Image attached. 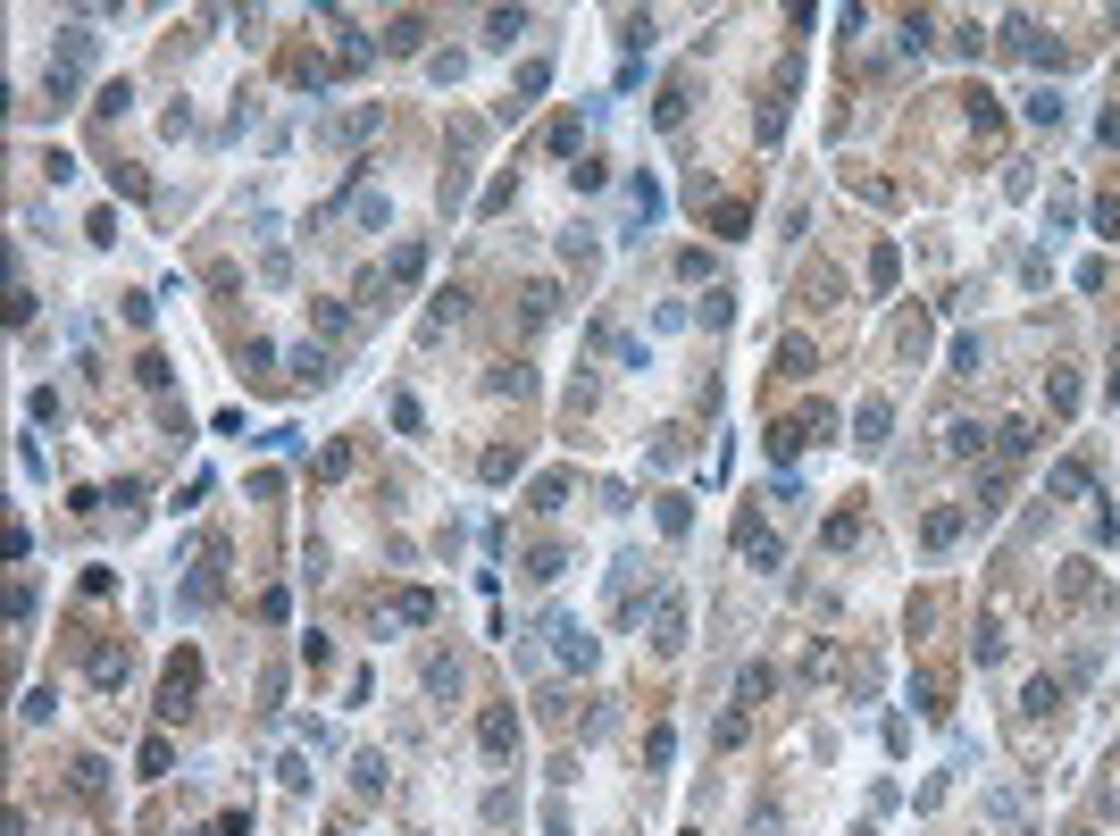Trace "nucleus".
Here are the masks:
<instances>
[{
    "label": "nucleus",
    "mask_w": 1120,
    "mask_h": 836,
    "mask_svg": "<svg viewBox=\"0 0 1120 836\" xmlns=\"http://www.w3.org/2000/svg\"><path fill=\"white\" fill-rule=\"evenodd\" d=\"M293 377H301V385H326V377H335V368H326V352L310 343V352H293Z\"/></svg>",
    "instance_id": "nucleus-20"
},
{
    "label": "nucleus",
    "mask_w": 1120,
    "mask_h": 836,
    "mask_svg": "<svg viewBox=\"0 0 1120 836\" xmlns=\"http://www.w3.org/2000/svg\"><path fill=\"white\" fill-rule=\"evenodd\" d=\"M126 669H134V653H126V644H109V653L92 661V686H126Z\"/></svg>",
    "instance_id": "nucleus-8"
},
{
    "label": "nucleus",
    "mask_w": 1120,
    "mask_h": 836,
    "mask_svg": "<svg viewBox=\"0 0 1120 836\" xmlns=\"http://www.w3.org/2000/svg\"><path fill=\"white\" fill-rule=\"evenodd\" d=\"M886 427H895V410H886L878 393H870V402L853 410V444H861V452H878V444H886Z\"/></svg>",
    "instance_id": "nucleus-3"
},
{
    "label": "nucleus",
    "mask_w": 1120,
    "mask_h": 836,
    "mask_svg": "<svg viewBox=\"0 0 1120 836\" xmlns=\"http://www.w3.org/2000/svg\"><path fill=\"white\" fill-rule=\"evenodd\" d=\"M193 686H201V653H176V661H168V678H159V711H168V719H184Z\"/></svg>",
    "instance_id": "nucleus-1"
},
{
    "label": "nucleus",
    "mask_w": 1120,
    "mask_h": 836,
    "mask_svg": "<svg viewBox=\"0 0 1120 836\" xmlns=\"http://www.w3.org/2000/svg\"><path fill=\"white\" fill-rule=\"evenodd\" d=\"M1029 118L1037 126H1062V92H1029Z\"/></svg>",
    "instance_id": "nucleus-26"
},
{
    "label": "nucleus",
    "mask_w": 1120,
    "mask_h": 836,
    "mask_svg": "<svg viewBox=\"0 0 1120 836\" xmlns=\"http://www.w3.org/2000/svg\"><path fill=\"white\" fill-rule=\"evenodd\" d=\"M485 820L510 828V820H519V795H510V786H494V795H485Z\"/></svg>",
    "instance_id": "nucleus-24"
},
{
    "label": "nucleus",
    "mask_w": 1120,
    "mask_h": 836,
    "mask_svg": "<svg viewBox=\"0 0 1120 836\" xmlns=\"http://www.w3.org/2000/svg\"><path fill=\"white\" fill-rule=\"evenodd\" d=\"M519 34H527L519 9H494V17H485V42H519Z\"/></svg>",
    "instance_id": "nucleus-17"
},
{
    "label": "nucleus",
    "mask_w": 1120,
    "mask_h": 836,
    "mask_svg": "<svg viewBox=\"0 0 1120 836\" xmlns=\"http://www.w3.org/2000/svg\"><path fill=\"white\" fill-rule=\"evenodd\" d=\"M1003 494H1012V469H987V485H978V502L1003 510Z\"/></svg>",
    "instance_id": "nucleus-31"
},
{
    "label": "nucleus",
    "mask_w": 1120,
    "mask_h": 836,
    "mask_svg": "<svg viewBox=\"0 0 1120 836\" xmlns=\"http://www.w3.org/2000/svg\"><path fill=\"white\" fill-rule=\"evenodd\" d=\"M778 377H811V343L803 335H778Z\"/></svg>",
    "instance_id": "nucleus-10"
},
{
    "label": "nucleus",
    "mask_w": 1120,
    "mask_h": 836,
    "mask_svg": "<svg viewBox=\"0 0 1120 836\" xmlns=\"http://www.w3.org/2000/svg\"><path fill=\"white\" fill-rule=\"evenodd\" d=\"M995 444H1003V460H1020V452L1037 444V427H1029V418H1003V427H995Z\"/></svg>",
    "instance_id": "nucleus-12"
},
{
    "label": "nucleus",
    "mask_w": 1120,
    "mask_h": 836,
    "mask_svg": "<svg viewBox=\"0 0 1120 836\" xmlns=\"http://www.w3.org/2000/svg\"><path fill=\"white\" fill-rule=\"evenodd\" d=\"M477 469H485V477H494V485H502V477H519V444H494V452H485V460H477Z\"/></svg>",
    "instance_id": "nucleus-18"
},
{
    "label": "nucleus",
    "mask_w": 1120,
    "mask_h": 836,
    "mask_svg": "<svg viewBox=\"0 0 1120 836\" xmlns=\"http://www.w3.org/2000/svg\"><path fill=\"white\" fill-rule=\"evenodd\" d=\"M569 502V477H535V494H527V510H560Z\"/></svg>",
    "instance_id": "nucleus-21"
},
{
    "label": "nucleus",
    "mask_w": 1120,
    "mask_h": 836,
    "mask_svg": "<svg viewBox=\"0 0 1120 836\" xmlns=\"http://www.w3.org/2000/svg\"><path fill=\"white\" fill-rule=\"evenodd\" d=\"M393 619H410V627H427V619H435V594H418V586H410V594H393Z\"/></svg>",
    "instance_id": "nucleus-15"
},
{
    "label": "nucleus",
    "mask_w": 1120,
    "mask_h": 836,
    "mask_svg": "<svg viewBox=\"0 0 1120 836\" xmlns=\"http://www.w3.org/2000/svg\"><path fill=\"white\" fill-rule=\"evenodd\" d=\"M978 360H987V343H978V335L953 343V368H962V377H978Z\"/></svg>",
    "instance_id": "nucleus-28"
},
{
    "label": "nucleus",
    "mask_w": 1120,
    "mask_h": 836,
    "mask_svg": "<svg viewBox=\"0 0 1120 836\" xmlns=\"http://www.w3.org/2000/svg\"><path fill=\"white\" fill-rule=\"evenodd\" d=\"M385 126V109H352V118H335L326 134H335V143H360V134H377Z\"/></svg>",
    "instance_id": "nucleus-9"
},
{
    "label": "nucleus",
    "mask_w": 1120,
    "mask_h": 836,
    "mask_svg": "<svg viewBox=\"0 0 1120 836\" xmlns=\"http://www.w3.org/2000/svg\"><path fill=\"white\" fill-rule=\"evenodd\" d=\"M168 770H176V745H168V736H151V745H143V778H168Z\"/></svg>",
    "instance_id": "nucleus-22"
},
{
    "label": "nucleus",
    "mask_w": 1120,
    "mask_h": 836,
    "mask_svg": "<svg viewBox=\"0 0 1120 836\" xmlns=\"http://www.w3.org/2000/svg\"><path fill=\"white\" fill-rule=\"evenodd\" d=\"M427 686H435V694H460V661L435 653V661H427Z\"/></svg>",
    "instance_id": "nucleus-25"
},
{
    "label": "nucleus",
    "mask_w": 1120,
    "mask_h": 836,
    "mask_svg": "<svg viewBox=\"0 0 1120 836\" xmlns=\"http://www.w3.org/2000/svg\"><path fill=\"white\" fill-rule=\"evenodd\" d=\"M310 327L318 335H343V301H310Z\"/></svg>",
    "instance_id": "nucleus-27"
},
{
    "label": "nucleus",
    "mask_w": 1120,
    "mask_h": 836,
    "mask_svg": "<svg viewBox=\"0 0 1120 836\" xmlns=\"http://www.w3.org/2000/svg\"><path fill=\"white\" fill-rule=\"evenodd\" d=\"M134 377H143L151 393H168V360H159V352H143V360H134Z\"/></svg>",
    "instance_id": "nucleus-29"
},
{
    "label": "nucleus",
    "mask_w": 1120,
    "mask_h": 836,
    "mask_svg": "<svg viewBox=\"0 0 1120 836\" xmlns=\"http://www.w3.org/2000/svg\"><path fill=\"white\" fill-rule=\"evenodd\" d=\"M686 109H694V84H686V76H669L661 109H652V126H661V134H678V126H686Z\"/></svg>",
    "instance_id": "nucleus-4"
},
{
    "label": "nucleus",
    "mask_w": 1120,
    "mask_h": 836,
    "mask_svg": "<svg viewBox=\"0 0 1120 836\" xmlns=\"http://www.w3.org/2000/svg\"><path fill=\"white\" fill-rule=\"evenodd\" d=\"M1087 485H1095V469H1087V460H1054V494H1062V502H1079Z\"/></svg>",
    "instance_id": "nucleus-7"
},
{
    "label": "nucleus",
    "mask_w": 1120,
    "mask_h": 836,
    "mask_svg": "<svg viewBox=\"0 0 1120 836\" xmlns=\"http://www.w3.org/2000/svg\"><path fill=\"white\" fill-rule=\"evenodd\" d=\"M1045 402H1054V418H1070V410H1079V377L1054 368V377H1045Z\"/></svg>",
    "instance_id": "nucleus-11"
},
{
    "label": "nucleus",
    "mask_w": 1120,
    "mask_h": 836,
    "mask_svg": "<svg viewBox=\"0 0 1120 836\" xmlns=\"http://www.w3.org/2000/svg\"><path fill=\"white\" fill-rule=\"evenodd\" d=\"M477 745H485V753H494V761H502L510 745H519V711H510V703H494V711H485V719H477Z\"/></svg>",
    "instance_id": "nucleus-2"
},
{
    "label": "nucleus",
    "mask_w": 1120,
    "mask_h": 836,
    "mask_svg": "<svg viewBox=\"0 0 1120 836\" xmlns=\"http://www.w3.org/2000/svg\"><path fill=\"white\" fill-rule=\"evenodd\" d=\"M845 544H861V510H836L828 519V552H845Z\"/></svg>",
    "instance_id": "nucleus-19"
},
{
    "label": "nucleus",
    "mask_w": 1120,
    "mask_h": 836,
    "mask_svg": "<svg viewBox=\"0 0 1120 836\" xmlns=\"http://www.w3.org/2000/svg\"><path fill=\"white\" fill-rule=\"evenodd\" d=\"M552 636H560V661H569V669H586V661H594V636H586L577 619H552Z\"/></svg>",
    "instance_id": "nucleus-5"
},
{
    "label": "nucleus",
    "mask_w": 1120,
    "mask_h": 836,
    "mask_svg": "<svg viewBox=\"0 0 1120 836\" xmlns=\"http://www.w3.org/2000/svg\"><path fill=\"white\" fill-rule=\"evenodd\" d=\"M560 569H569V552H560V544H535V552H527V577H544V586H552Z\"/></svg>",
    "instance_id": "nucleus-14"
},
{
    "label": "nucleus",
    "mask_w": 1120,
    "mask_h": 836,
    "mask_svg": "<svg viewBox=\"0 0 1120 836\" xmlns=\"http://www.w3.org/2000/svg\"><path fill=\"white\" fill-rule=\"evenodd\" d=\"M652 644H661V653H678V644H686V611H678V602H661V636H652Z\"/></svg>",
    "instance_id": "nucleus-16"
},
{
    "label": "nucleus",
    "mask_w": 1120,
    "mask_h": 836,
    "mask_svg": "<svg viewBox=\"0 0 1120 836\" xmlns=\"http://www.w3.org/2000/svg\"><path fill=\"white\" fill-rule=\"evenodd\" d=\"M803 293H811V310H828V301H836V293H845V285H836V276H828V268H811V276H803Z\"/></svg>",
    "instance_id": "nucleus-23"
},
{
    "label": "nucleus",
    "mask_w": 1120,
    "mask_h": 836,
    "mask_svg": "<svg viewBox=\"0 0 1120 836\" xmlns=\"http://www.w3.org/2000/svg\"><path fill=\"white\" fill-rule=\"evenodd\" d=\"M418 42H427V17H393L385 26V51H418Z\"/></svg>",
    "instance_id": "nucleus-13"
},
{
    "label": "nucleus",
    "mask_w": 1120,
    "mask_h": 836,
    "mask_svg": "<svg viewBox=\"0 0 1120 836\" xmlns=\"http://www.w3.org/2000/svg\"><path fill=\"white\" fill-rule=\"evenodd\" d=\"M953 536H962V510H928V519H920V544L928 552H945Z\"/></svg>",
    "instance_id": "nucleus-6"
},
{
    "label": "nucleus",
    "mask_w": 1120,
    "mask_h": 836,
    "mask_svg": "<svg viewBox=\"0 0 1120 836\" xmlns=\"http://www.w3.org/2000/svg\"><path fill=\"white\" fill-rule=\"evenodd\" d=\"M577 134H586V118H577V109H569V118H552V151H577Z\"/></svg>",
    "instance_id": "nucleus-30"
}]
</instances>
